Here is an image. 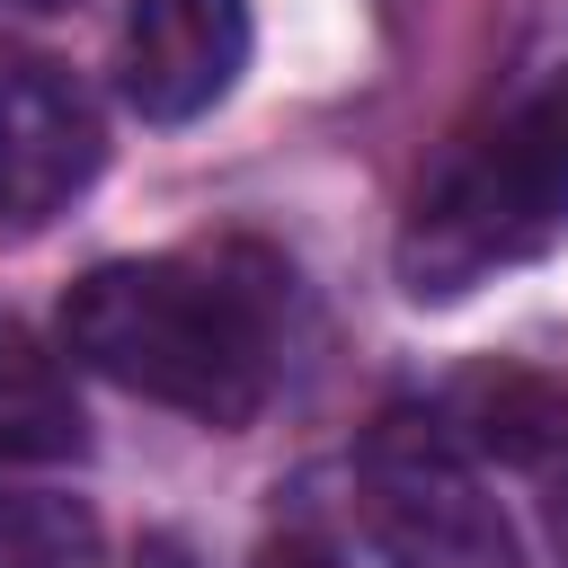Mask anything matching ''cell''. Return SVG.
<instances>
[{"instance_id":"obj_12","label":"cell","mask_w":568,"mask_h":568,"mask_svg":"<svg viewBox=\"0 0 568 568\" xmlns=\"http://www.w3.org/2000/svg\"><path fill=\"white\" fill-rule=\"evenodd\" d=\"M27 9H71V0H27Z\"/></svg>"},{"instance_id":"obj_9","label":"cell","mask_w":568,"mask_h":568,"mask_svg":"<svg viewBox=\"0 0 568 568\" xmlns=\"http://www.w3.org/2000/svg\"><path fill=\"white\" fill-rule=\"evenodd\" d=\"M133 568H195V559H186V541H178V532H151Z\"/></svg>"},{"instance_id":"obj_11","label":"cell","mask_w":568,"mask_h":568,"mask_svg":"<svg viewBox=\"0 0 568 568\" xmlns=\"http://www.w3.org/2000/svg\"><path fill=\"white\" fill-rule=\"evenodd\" d=\"M266 568H337V559H328V550H311V541H284Z\"/></svg>"},{"instance_id":"obj_1","label":"cell","mask_w":568,"mask_h":568,"mask_svg":"<svg viewBox=\"0 0 568 568\" xmlns=\"http://www.w3.org/2000/svg\"><path fill=\"white\" fill-rule=\"evenodd\" d=\"M62 346L204 426H248L275 390V275L248 257H115L62 302Z\"/></svg>"},{"instance_id":"obj_5","label":"cell","mask_w":568,"mask_h":568,"mask_svg":"<svg viewBox=\"0 0 568 568\" xmlns=\"http://www.w3.org/2000/svg\"><path fill=\"white\" fill-rule=\"evenodd\" d=\"M248 71V0H133L115 80L142 124H195Z\"/></svg>"},{"instance_id":"obj_10","label":"cell","mask_w":568,"mask_h":568,"mask_svg":"<svg viewBox=\"0 0 568 568\" xmlns=\"http://www.w3.org/2000/svg\"><path fill=\"white\" fill-rule=\"evenodd\" d=\"M550 541H559V559H568V470L550 479Z\"/></svg>"},{"instance_id":"obj_2","label":"cell","mask_w":568,"mask_h":568,"mask_svg":"<svg viewBox=\"0 0 568 568\" xmlns=\"http://www.w3.org/2000/svg\"><path fill=\"white\" fill-rule=\"evenodd\" d=\"M568 240V80L515 98L497 124L462 133L399 231V284L417 302H462L470 284Z\"/></svg>"},{"instance_id":"obj_8","label":"cell","mask_w":568,"mask_h":568,"mask_svg":"<svg viewBox=\"0 0 568 568\" xmlns=\"http://www.w3.org/2000/svg\"><path fill=\"white\" fill-rule=\"evenodd\" d=\"M0 568H98V515L53 488H0Z\"/></svg>"},{"instance_id":"obj_3","label":"cell","mask_w":568,"mask_h":568,"mask_svg":"<svg viewBox=\"0 0 568 568\" xmlns=\"http://www.w3.org/2000/svg\"><path fill=\"white\" fill-rule=\"evenodd\" d=\"M355 515L390 568H524L506 506L479 488L462 435L426 408H390L364 435Z\"/></svg>"},{"instance_id":"obj_6","label":"cell","mask_w":568,"mask_h":568,"mask_svg":"<svg viewBox=\"0 0 568 568\" xmlns=\"http://www.w3.org/2000/svg\"><path fill=\"white\" fill-rule=\"evenodd\" d=\"M80 444H89V417L62 355L27 320H0V462H71Z\"/></svg>"},{"instance_id":"obj_4","label":"cell","mask_w":568,"mask_h":568,"mask_svg":"<svg viewBox=\"0 0 568 568\" xmlns=\"http://www.w3.org/2000/svg\"><path fill=\"white\" fill-rule=\"evenodd\" d=\"M98 115L80 80L44 53L0 44V231H44L98 178Z\"/></svg>"},{"instance_id":"obj_7","label":"cell","mask_w":568,"mask_h":568,"mask_svg":"<svg viewBox=\"0 0 568 568\" xmlns=\"http://www.w3.org/2000/svg\"><path fill=\"white\" fill-rule=\"evenodd\" d=\"M453 408H462L453 435H479V444H497V453H541V444L568 435V390L524 382V373H479V382H462Z\"/></svg>"}]
</instances>
